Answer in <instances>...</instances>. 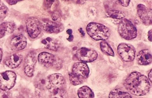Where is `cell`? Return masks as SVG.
I'll use <instances>...</instances> for the list:
<instances>
[{
  "label": "cell",
  "mask_w": 152,
  "mask_h": 98,
  "mask_svg": "<svg viewBox=\"0 0 152 98\" xmlns=\"http://www.w3.org/2000/svg\"><path fill=\"white\" fill-rule=\"evenodd\" d=\"M124 85L129 92L137 96L146 94L151 88L148 78L137 72L131 73L125 80Z\"/></svg>",
  "instance_id": "cell-1"
},
{
  "label": "cell",
  "mask_w": 152,
  "mask_h": 98,
  "mask_svg": "<svg viewBox=\"0 0 152 98\" xmlns=\"http://www.w3.org/2000/svg\"><path fill=\"white\" fill-rule=\"evenodd\" d=\"M66 81L59 73H55L48 77L47 89L50 92V98H64Z\"/></svg>",
  "instance_id": "cell-2"
},
{
  "label": "cell",
  "mask_w": 152,
  "mask_h": 98,
  "mask_svg": "<svg viewBox=\"0 0 152 98\" xmlns=\"http://www.w3.org/2000/svg\"><path fill=\"white\" fill-rule=\"evenodd\" d=\"M90 70L87 64L83 62L75 63L69 74L71 83L74 85L80 84L88 78Z\"/></svg>",
  "instance_id": "cell-3"
},
{
  "label": "cell",
  "mask_w": 152,
  "mask_h": 98,
  "mask_svg": "<svg viewBox=\"0 0 152 98\" xmlns=\"http://www.w3.org/2000/svg\"><path fill=\"white\" fill-rule=\"evenodd\" d=\"M86 30L88 34L96 41L107 40L111 33L110 30L103 24L95 22L88 24Z\"/></svg>",
  "instance_id": "cell-4"
},
{
  "label": "cell",
  "mask_w": 152,
  "mask_h": 98,
  "mask_svg": "<svg viewBox=\"0 0 152 98\" xmlns=\"http://www.w3.org/2000/svg\"><path fill=\"white\" fill-rule=\"evenodd\" d=\"M118 31L121 37L126 40L133 39L137 37V35L135 26L131 21L125 18L119 23Z\"/></svg>",
  "instance_id": "cell-5"
},
{
  "label": "cell",
  "mask_w": 152,
  "mask_h": 98,
  "mask_svg": "<svg viewBox=\"0 0 152 98\" xmlns=\"http://www.w3.org/2000/svg\"><path fill=\"white\" fill-rule=\"evenodd\" d=\"M118 54L125 62H132L135 57L136 51L132 45L126 43L120 44L118 47Z\"/></svg>",
  "instance_id": "cell-6"
},
{
  "label": "cell",
  "mask_w": 152,
  "mask_h": 98,
  "mask_svg": "<svg viewBox=\"0 0 152 98\" xmlns=\"http://www.w3.org/2000/svg\"><path fill=\"white\" fill-rule=\"evenodd\" d=\"M16 79L15 72L7 71L0 74V89L4 91L10 89L14 87Z\"/></svg>",
  "instance_id": "cell-7"
},
{
  "label": "cell",
  "mask_w": 152,
  "mask_h": 98,
  "mask_svg": "<svg viewBox=\"0 0 152 98\" xmlns=\"http://www.w3.org/2000/svg\"><path fill=\"white\" fill-rule=\"evenodd\" d=\"M97 52L93 49L82 47L77 52L75 56L83 63H90L95 60L98 57Z\"/></svg>",
  "instance_id": "cell-8"
},
{
  "label": "cell",
  "mask_w": 152,
  "mask_h": 98,
  "mask_svg": "<svg viewBox=\"0 0 152 98\" xmlns=\"http://www.w3.org/2000/svg\"><path fill=\"white\" fill-rule=\"evenodd\" d=\"M27 29L28 34L32 39H35L40 34L42 29V23L34 17L28 18L26 21Z\"/></svg>",
  "instance_id": "cell-9"
},
{
  "label": "cell",
  "mask_w": 152,
  "mask_h": 98,
  "mask_svg": "<svg viewBox=\"0 0 152 98\" xmlns=\"http://www.w3.org/2000/svg\"><path fill=\"white\" fill-rule=\"evenodd\" d=\"M137 13L142 22L146 26L152 24V10L142 4L137 7Z\"/></svg>",
  "instance_id": "cell-10"
},
{
  "label": "cell",
  "mask_w": 152,
  "mask_h": 98,
  "mask_svg": "<svg viewBox=\"0 0 152 98\" xmlns=\"http://www.w3.org/2000/svg\"><path fill=\"white\" fill-rule=\"evenodd\" d=\"M44 31L50 34H57L62 31L64 27L61 23L49 20H44L42 23Z\"/></svg>",
  "instance_id": "cell-11"
},
{
  "label": "cell",
  "mask_w": 152,
  "mask_h": 98,
  "mask_svg": "<svg viewBox=\"0 0 152 98\" xmlns=\"http://www.w3.org/2000/svg\"><path fill=\"white\" fill-rule=\"evenodd\" d=\"M27 41L26 37L22 34L15 36L11 39L10 42V48L12 50L18 51L26 47Z\"/></svg>",
  "instance_id": "cell-12"
},
{
  "label": "cell",
  "mask_w": 152,
  "mask_h": 98,
  "mask_svg": "<svg viewBox=\"0 0 152 98\" xmlns=\"http://www.w3.org/2000/svg\"><path fill=\"white\" fill-rule=\"evenodd\" d=\"M37 62V55L34 52L30 53L27 55L25 61L24 72L28 77L33 75L34 66Z\"/></svg>",
  "instance_id": "cell-13"
},
{
  "label": "cell",
  "mask_w": 152,
  "mask_h": 98,
  "mask_svg": "<svg viewBox=\"0 0 152 98\" xmlns=\"http://www.w3.org/2000/svg\"><path fill=\"white\" fill-rule=\"evenodd\" d=\"M37 59L39 63L42 66L49 68L53 66L56 62L55 57L47 52H43L38 55Z\"/></svg>",
  "instance_id": "cell-14"
},
{
  "label": "cell",
  "mask_w": 152,
  "mask_h": 98,
  "mask_svg": "<svg viewBox=\"0 0 152 98\" xmlns=\"http://www.w3.org/2000/svg\"><path fill=\"white\" fill-rule=\"evenodd\" d=\"M137 59L138 64L142 65H146L152 62V54L148 50H142L138 54Z\"/></svg>",
  "instance_id": "cell-15"
},
{
  "label": "cell",
  "mask_w": 152,
  "mask_h": 98,
  "mask_svg": "<svg viewBox=\"0 0 152 98\" xmlns=\"http://www.w3.org/2000/svg\"><path fill=\"white\" fill-rule=\"evenodd\" d=\"M23 59V56L19 54H14L9 57L5 61V64L9 68L14 69L19 66Z\"/></svg>",
  "instance_id": "cell-16"
},
{
  "label": "cell",
  "mask_w": 152,
  "mask_h": 98,
  "mask_svg": "<svg viewBox=\"0 0 152 98\" xmlns=\"http://www.w3.org/2000/svg\"><path fill=\"white\" fill-rule=\"evenodd\" d=\"M15 28L14 23L12 22H4L0 25V38L6 35L13 32Z\"/></svg>",
  "instance_id": "cell-17"
},
{
  "label": "cell",
  "mask_w": 152,
  "mask_h": 98,
  "mask_svg": "<svg viewBox=\"0 0 152 98\" xmlns=\"http://www.w3.org/2000/svg\"><path fill=\"white\" fill-rule=\"evenodd\" d=\"M48 83V77L44 74H39L35 79L36 87L38 89H47Z\"/></svg>",
  "instance_id": "cell-18"
},
{
  "label": "cell",
  "mask_w": 152,
  "mask_h": 98,
  "mask_svg": "<svg viewBox=\"0 0 152 98\" xmlns=\"http://www.w3.org/2000/svg\"><path fill=\"white\" fill-rule=\"evenodd\" d=\"M42 43L45 45L46 48L53 51H57L60 46L58 41L49 37L42 40Z\"/></svg>",
  "instance_id": "cell-19"
},
{
  "label": "cell",
  "mask_w": 152,
  "mask_h": 98,
  "mask_svg": "<svg viewBox=\"0 0 152 98\" xmlns=\"http://www.w3.org/2000/svg\"><path fill=\"white\" fill-rule=\"evenodd\" d=\"M79 98H94V92L91 89L87 86L80 88L77 92Z\"/></svg>",
  "instance_id": "cell-20"
},
{
  "label": "cell",
  "mask_w": 152,
  "mask_h": 98,
  "mask_svg": "<svg viewBox=\"0 0 152 98\" xmlns=\"http://www.w3.org/2000/svg\"><path fill=\"white\" fill-rule=\"evenodd\" d=\"M109 98H132L129 93L120 89H115L112 90L109 94Z\"/></svg>",
  "instance_id": "cell-21"
},
{
  "label": "cell",
  "mask_w": 152,
  "mask_h": 98,
  "mask_svg": "<svg viewBox=\"0 0 152 98\" xmlns=\"http://www.w3.org/2000/svg\"><path fill=\"white\" fill-rule=\"evenodd\" d=\"M107 16L113 19L118 20L119 23L125 17V14L121 11L117 10L108 11L106 14Z\"/></svg>",
  "instance_id": "cell-22"
},
{
  "label": "cell",
  "mask_w": 152,
  "mask_h": 98,
  "mask_svg": "<svg viewBox=\"0 0 152 98\" xmlns=\"http://www.w3.org/2000/svg\"><path fill=\"white\" fill-rule=\"evenodd\" d=\"M101 51L107 55L112 57L115 56V53L109 44L105 41H101L100 44Z\"/></svg>",
  "instance_id": "cell-23"
},
{
  "label": "cell",
  "mask_w": 152,
  "mask_h": 98,
  "mask_svg": "<svg viewBox=\"0 0 152 98\" xmlns=\"http://www.w3.org/2000/svg\"><path fill=\"white\" fill-rule=\"evenodd\" d=\"M8 8L2 3H0V18H4L7 16L8 13Z\"/></svg>",
  "instance_id": "cell-24"
},
{
  "label": "cell",
  "mask_w": 152,
  "mask_h": 98,
  "mask_svg": "<svg viewBox=\"0 0 152 98\" xmlns=\"http://www.w3.org/2000/svg\"><path fill=\"white\" fill-rule=\"evenodd\" d=\"M61 14L59 11H55L52 15V19L53 21H55L59 18Z\"/></svg>",
  "instance_id": "cell-25"
},
{
  "label": "cell",
  "mask_w": 152,
  "mask_h": 98,
  "mask_svg": "<svg viewBox=\"0 0 152 98\" xmlns=\"http://www.w3.org/2000/svg\"><path fill=\"white\" fill-rule=\"evenodd\" d=\"M2 95L1 98H12V94L10 92L5 91Z\"/></svg>",
  "instance_id": "cell-26"
},
{
  "label": "cell",
  "mask_w": 152,
  "mask_h": 98,
  "mask_svg": "<svg viewBox=\"0 0 152 98\" xmlns=\"http://www.w3.org/2000/svg\"><path fill=\"white\" fill-rule=\"evenodd\" d=\"M118 1L121 5L124 7H126L128 6L130 2V0H124V1Z\"/></svg>",
  "instance_id": "cell-27"
},
{
  "label": "cell",
  "mask_w": 152,
  "mask_h": 98,
  "mask_svg": "<svg viewBox=\"0 0 152 98\" xmlns=\"http://www.w3.org/2000/svg\"><path fill=\"white\" fill-rule=\"evenodd\" d=\"M7 2L10 5H13L16 4L19 1H7Z\"/></svg>",
  "instance_id": "cell-28"
},
{
  "label": "cell",
  "mask_w": 152,
  "mask_h": 98,
  "mask_svg": "<svg viewBox=\"0 0 152 98\" xmlns=\"http://www.w3.org/2000/svg\"><path fill=\"white\" fill-rule=\"evenodd\" d=\"M152 29L150 30L149 31L148 33V40L151 42H152Z\"/></svg>",
  "instance_id": "cell-29"
},
{
  "label": "cell",
  "mask_w": 152,
  "mask_h": 98,
  "mask_svg": "<svg viewBox=\"0 0 152 98\" xmlns=\"http://www.w3.org/2000/svg\"><path fill=\"white\" fill-rule=\"evenodd\" d=\"M148 77L150 81L152 82V69L151 70L149 73Z\"/></svg>",
  "instance_id": "cell-30"
},
{
  "label": "cell",
  "mask_w": 152,
  "mask_h": 98,
  "mask_svg": "<svg viewBox=\"0 0 152 98\" xmlns=\"http://www.w3.org/2000/svg\"><path fill=\"white\" fill-rule=\"evenodd\" d=\"M73 36L72 34L70 35L69 36V38H68V39H67L69 41H72L73 40Z\"/></svg>",
  "instance_id": "cell-31"
},
{
  "label": "cell",
  "mask_w": 152,
  "mask_h": 98,
  "mask_svg": "<svg viewBox=\"0 0 152 98\" xmlns=\"http://www.w3.org/2000/svg\"><path fill=\"white\" fill-rule=\"evenodd\" d=\"M3 55V52L1 48H0V62H1V61L2 60V57Z\"/></svg>",
  "instance_id": "cell-32"
},
{
  "label": "cell",
  "mask_w": 152,
  "mask_h": 98,
  "mask_svg": "<svg viewBox=\"0 0 152 98\" xmlns=\"http://www.w3.org/2000/svg\"><path fill=\"white\" fill-rule=\"evenodd\" d=\"M79 30V31H80V32L82 34V35L83 36H84L85 34L84 31H83L82 29V28H80V29Z\"/></svg>",
  "instance_id": "cell-33"
},
{
  "label": "cell",
  "mask_w": 152,
  "mask_h": 98,
  "mask_svg": "<svg viewBox=\"0 0 152 98\" xmlns=\"http://www.w3.org/2000/svg\"><path fill=\"white\" fill-rule=\"evenodd\" d=\"M66 32L68 34L71 35L72 34V31L71 29H69Z\"/></svg>",
  "instance_id": "cell-34"
},
{
  "label": "cell",
  "mask_w": 152,
  "mask_h": 98,
  "mask_svg": "<svg viewBox=\"0 0 152 98\" xmlns=\"http://www.w3.org/2000/svg\"><path fill=\"white\" fill-rule=\"evenodd\" d=\"M18 98H25L22 95H20Z\"/></svg>",
  "instance_id": "cell-35"
},
{
  "label": "cell",
  "mask_w": 152,
  "mask_h": 98,
  "mask_svg": "<svg viewBox=\"0 0 152 98\" xmlns=\"http://www.w3.org/2000/svg\"><path fill=\"white\" fill-rule=\"evenodd\" d=\"M0 3H1V1H0Z\"/></svg>",
  "instance_id": "cell-36"
}]
</instances>
